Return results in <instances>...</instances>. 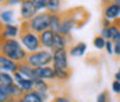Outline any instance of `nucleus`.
Returning a JSON list of instances; mask_svg holds the SVG:
<instances>
[{"instance_id":"1","label":"nucleus","mask_w":120,"mask_h":102,"mask_svg":"<svg viewBox=\"0 0 120 102\" xmlns=\"http://www.w3.org/2000/svg\"><path fill=\"white\" fill-rule=\"evenodd\" d=\"M1 53L7 57H10L11 60L17 62V63H22V62H27V57H28V52L25 50V48L21 45V42L15 38H8V39H4L3 41V49H1Z\"/></svg>"},{"instance_id":"2","label":"nucleus","mask_w":120,"mask_h":102,"mask_svg":"<svg viewBox=\"0 0 120 102\" xmlns=\"http://www.w3.org/2000/svg\"><path fill=\"white\" fill-rule=\"evenodd\" d=\"M20 42L21 45L25 48V50L28 53H34L42 49L41 46V41H39V34L31 31L28 28L27 21H22V24L20 25Z\"/></svg>"},{"instance_id":"3","label":"nucleus","mask_w":120,"mask_h":102,"mask_svg":"<svg viewBox=\"0 0 120 102\" xmlns=\"http://www.w3.org/2000/svg\"><path fill=\"white\" fill-rule=\"evenodd\" d=\"M27 63L34 68L49 66L50 63H53V52H50L49 49H41L38 52L30 53L27 57Z\"/></svg>"},{"instance_id":"4","label":"nucleus","mask_w":120,"mask_h":102,"mask_svg":"<svg viewBox=\"0 0 120 102\" xmlns=\"http://www.w3.org/2000/svg\"><path fill=\"white\" fill-rule=\"evenodd\" d=\"M49 21H50V13H38L32 20L27 21V24L31 31L41 34L49 30Z\"/></svg>"},{"instance_id":"5","label":"nucleus","mask_w":120,"mask_h":102,"mask_svg":"<svg viewBox=\"0 0 120 102\" xmlns=\"http://www.w3.org/2000/svg\"><path fill=\"white\" fill-rule=\"evenodd\" d=\"M75 11H77V10H71V11H67V14L61 15V25H60L59 34L67 36L73 30L77 28V24L81 25V21L77 18Z\"/></svg>"},{"instance_id":"6","label":"nucleus","mask_w":120,"mask_h":102,"mask_svg":"<svg viewBox=\"0 0 120 102\" xmlns=\"http://www.w3.org/2000/svg\"><path fill=\"white\" fill-rule=\"evenodd\" d=\"M53 68H68V50L66 48L53 50Z\"/></svg>"},{"instance_id":"7","label":"nucleus","mask_w":120,"mask_h":102,"mask_svg":"<svg viewBox=\"0 0 120 102\" xmlns=\"http://www.w3.org/2000/svg\"><path fill=\"white\" fill-rule=\"evenodd\" d=\"M38 14V10L35 8L34 3L31 0H22L20 4V18L22 21H30Z\"/></svg>"},{"instance_id":"8","label":"nucleus","mask_w":120,"mask_h":102,"mask_svg":"<svg viewBox=\"0 0 120 102\" xmlns=\"http://www.w3.org/2000/svg\"><path fill=\"white\" fill-rule=\"evenodd\" d=\"M56 73L53 66H43V67H35L34 68V76L32 80H55Z\"/></svg>"},{"instance_id":"9","label":"nucleus","mask_w":120,"mask_h":102,"mask_svg":"<svg viewBox=\"0 0 120 102\" xmlns=\"http://www.w3.org/2000/svg\"><path fill=\"white\" fill-rule=\"evenodd\" d=\"M103 17L110 20V21H115L120 17V4L116 3H108L103 6Z\"/></svg>"},{"instance_id":"10","label":"nucleus","mask_w":120,"mask_h":102,"mask_svg":"<svg viewBox=\"0 0 120 102\" xmlns=\"http://www.w3.org/2000/svg\"><path fill=\"white\" fill-rule=\"evenodd\" d=\"M18 70V63L11 60L10 57L4 56L3 53H0V71H6V73H15Z\"/></svg>"},{"instance_id":"11","label":"nucleus","mask_w":120,"mask_h":102,"mask_svg":"<svg viewBox=\"0 0 120 102\" xmlns=\"http://www.w3.org/2000/svg\"><path fill=\"white\" fill-rule=\"evenodd\" d=\"M53 38H55V32L52 30H46L43 32H41L39 34V41H41L42 49L53 50Z\"/></svg>"},{"instance_id":"12","label":"nucleus","mask_w":120,"mask_h":102,"mask_svg":"<svg viewBox=\"0 0 120 102\" xmlns=\"http://www.w3.org/2000/svg\"><path fill=\"white\" fill-rule=\"evenodd\" d=\"M15 36H20V25H15V24H4L3 25V31L0 32V38L3 41L8 39V38H15Z\"/></svg>"},{"instance_id":"13","label":"nucleus","mask_w":120,"mask_h":102,"mask_svg":"<svg viewBox=\"0 0 120 102\" xmlns=\"http://www.w3.org/2000/svg\"><path fill=\"white\" fill-rule=\"evenodd\" d=\"M0 88L10 97V98H21L22 95H24V92L21 91V88L14 83V84H8V85H6V84H0Z\"/></svg>"},{"instance_id":"14","label":"nucleus","mask_w":120,"mask_h":102,"mask_svg":"<svg viewBox=\"0 0 120 102\" xmlns=\"http://www.w3.org/2000/svg\"><path fill=\"white\" fill-rule=\"evenodd\" d=\"M21 98L25 102H45L48 99V94H42V92H38V91H31V92H25Z\"/></svg>"},{"instance_id":"15","label":"nucleus","mask_w":120,"mask_h":102,"mask_svg":"<svg viewBox=\"0 0 120 102\" xmlns=\"http://www.w3.org/2000/svg\"><path fill=\"white\" fill-rule=\"evenodd\" d=\"M87 52V43L85 42H78L77 45H74L70 50H68V55L73 56V57H82Z\"/></svg>"},{"instance_id":"16","label":"nucleus","mask_w":120,"mask_h":102,"mask_svg":"<svg viewBox=\"0 0 120 102\" xmlns=\"http://www.w3.org/2000/svg\"><path fill=\"white\" fill-rule=\"evenodd\" d=\"M60 25H61V14H59V13H50L49 30H52L56 34V32H59Z\"/></svg>"},{"instance_id":"17","label":"nucleus","mask_w":120,"mask_h":102,"mask_svg":"<svg viewBox=\"0 0 120 102\" xmlns=\"http://www.w3.org/2000/svg\"><path fill=\"white\" fill-rule=\"evenodd\" d=\"M67 46V36L66 35H61L59 32L55 34V38H53V50L55 49H63ZM52 50V52H53Z\"/></svg>"},{"instance_id":"18","label":"nucleus","mask_w":120,"mask_h":102,"mask_svg":"<svg viewBox=\"0 0 120 102\" xmlns=\"http://www.w3.org/2000/svg\"><path fill=\"white\" fill-rule=\"evenodd\" d=\"M34 83H35V80H31V78H24V80H20V81H17L15 84L21 88V91L25 94V92H31V91H34Z\"/></svg>"},{"instance_id":"19","label":"nucleus","mask_w":120,"mask_h":102,"mask_svg":"<svg viewBox=\"0 0 120 102\" xmlns=\"http://www.w3.org/2000/svg\"><path fill=\"white\" fill-rule=\"evenodd\" d=\"M0 23L4 25V24H13L14 23V11L11 8H7V10H3L0 13Z\"/></svg>"},{"instance_id":"20","label":"nucleus","mask_w":120,"mask_h":102,"mask_svg":"<svg viewBox=\"0 0 120 102\" xmlns=\"http://www.w3.org/2000/svg\"><path fill=\"white\" fill-rule=\"evenodd\" d=\"M18 71L21 74H24V77L31 78L32 80V76H34V67H31L27 62H22V63H18Z\"/></svg>"},{"instance_id":"21","label":"nucleus","mask_w":120,"mask_h":102,"mask_svg":"<svg viewBox=\"0 0 120 102\" xmlns=\"http://www.w3.org/2000/svg\"><path fill=\"white\" fill-rule=\"evenodd\" d=\"M34 91H38V92H42V94H48L49 92V84L46 83V80H35Z\"/></svg>"},{"instance_id":"22","label":"nucleus","mask_w":120,"mask_h":102,"mask_svg":"<svg viewBox=\"0 0 120 102\" xmlns=\"http://www.w3.org/2000/svg\"><path fill=\"white\" fill-rule=\"evenodd\" d=\"M15 80H14V76L11 73H6V71H0V84H14Z\"/></svg>"},{"instance_id":"23","label":"nucleus","mask_w":120,"mask_h":102,"mask_svg":"<svg viewBox=\"0 0 120 102\" xmlns=\"http://www.w3.org/2000/svg\"><path fill=\"white\" fill-rule=\"evenodd\" d=\"M61 6V0H48V13H57Z\"/></svg>"},{"instance_id":"24","label":"nucleus","mask_w":120,"mask_h":102,"mask_svg":"<svg viewBox=\"0 0 120 102\" xmlns=\"http://www.w3.org/2000/svg\"><path fill=\"white\" fill-rule=\"evenodd\" d=\"M55 73H56V78L57 80H63V81L68 80L70 74H71V71L68 68H55Z\"/></svg>"},{"instance_id":"25","label":"nucleus","mask_w":120,"mask_h":102,"mask_svg":"<svg viewBox=\"0 0 120 102\" xmlns=\"http://www.w3.org/2000/svg\"><path fill=\"white\" fill-rule=\"evenodd\" d=\"M105 45H106V39L103 36L98 35V36L94 38V46H95V49H105Z\"/></svg>"},{"instance_id":"26","label":"nucleus","mask_w":120,"mask_h":102,"mask_svg":"<svg viewBox=\"0 0 120 102\" xmlns=\"http://www.w3.org/2000/svg\"><path fill=\"white\" fill-rule=\"evenodd\" d=\"M35 6V8L38 11H42V10H46L48 7V0H31Z\"/></svg>"},{"instance_id":"27","label":"nucleus","mask_w":120,"mask_h":102,"mask_svg":"<svg viewBox=\"0 0 120 102\" xmlns=\"http://www.w3.org/2000/svg\"><path fill=\"white\" fill-rule=\"evenodd\" d=\"M96 102H110V95L108 91H102L98 94L96 97Z\"/></svg>"},{"instance_id":"28","label":"nucleus","mask_w":120,"mask_h":102,"mask_svg":"<svg viewBox=\"0 0 120 102\" xmlns=\"http://www.w3.org/2000/svg\"><path fill=\"white\" fill-rule=\"evenodd\" d=\"M105 49L108 52V55H115V43L112 41H106V45H105Z\"/></svg>"},{"instance_id":"29","label":"nucleus","mask_w":120,"mask_h":102,"mask_svg":"<svg viewBox=\"0 0 120 102\" xmlns=\"http://www.w3.org/2000/svg\"><path fill=\"white\" fill-rule=\"evenodd\" d=\"M112 91H113L115 94H117V95H120V81H117V80H115V81L112 83Z\"/></svg>"},{"instance_id":"30","label":"nucleus","mask_w":120,"mask_h":102,"mask_svg":"<svg viewBox=\"0 0 120 102\" xmlns=\"http://www.w3.org/2000/svg\"><path fill=\"white\" fill-rule=\"evenodd\" d=\"M8 99H10V97H8V95L1 90V88H0V102H7Z\"/></svg>"},{"instance_id":"31","label":"nucleus","mask_w":120,"mask_h":102,"mask_svg":"<svg viewBox=\"0 0 120 102\" xmlns=\"http://www.w3.org/2000/svg\"><path fill=\"white\" fill-rule=\"evenodd\" d=\"M52 102H73V101H70L68 98H66V97H61V95H60V97H55Z\"/></svg>"},{"instance_id":"32","label":"nucleus","mask_w":120,"mask_h":102,"mask_svg":"<svg viewBox=\"0 0 120 102\" xmlns=\"http://www.w3.org/2000/svg\"><path fill=\"white\" fill-rule=\"evenodd\" d=\"M112 24H113V23H112L110 20H108V18H105V17H103V20H102V27H105V28H109Z\"/></svg>"},{"instance_id":"33","label":"nucleus","mask_w":120,"mask_h":102,"mask_svg":"<svg viewBox=\"0 0 120 102\" xmlns=\"http://www.w3.org/2000/svg\"><path fill=\"white\" fill-rule=\"evenodd\" d=\"M22 0H7V4L8 6H15V4H21Z\"/></svg>"},{"instance_id":"34","label":"nucleus","mask_w":120,"mask_h":102,"mask_svg":"<svg viewBox=\"0 0 120 102\" xmlns=\"http://www.w3.org/2000/svg\"><path fill=\"white\" fill-rule=\"evenodd\" d=\"M115 55H116V56H119V57H120V42H117V43H115Z\"/></svg>"},{"instance_id":"35","label":"nucleus","mask_w":120,"mask_h":102,"mask_svg":"<svg viewBox=\"0 0 120 102\" xmlns=\"http://www.w3.org/2000/svg\"><path fill=\"white\" fill-rule=\"evenodd\" d=\"M112 42H113V43H117V42H120V31L115 35L113 38H112Z\"/></svg>"},{"instance_id":"36","label":"nucleus","mask_w":120,"mask_h":102,"mask_svg":"<svg viewBox=\"0 0 120 102\" xmlns=\"http://www.w3.org/2000/svg\"><path fill=\"white\" fill-rule=\"evenodd\" d=\"M115 80H117V81H120V68L116 71V74H115Z\"/></svg>"},{"instance_id":"37","label":"nucleus","mask_w":120,"mask_h":102,"mask_svg":"<svg viewBox=\"0 0 120 102\" xmlns=\"http://www.w3.org/2000/svg\"><path fill=\"white\" fill-rule=\"evenodd\" d=\"M7 102H18V98H10Z\"/></svg>"},{"instance_id":"38","label":"nucleus","mask_w":120,"mask_h":102,"mask_svg":"<svg viewBox=\"0 0 120 102\" xmlns=\"http://www.w3.org/2000/svg\"><path fill=\"white\" fill-rule=\"evenodd\" d=\"M1 49H3V39L0 38V53H1Z\"/></svg>"},{"instance_id":"39","label":"nucleus","mask_w":120,"mask_h":102,"mask_svg":"<svg viewBox=\"0 0 120 102\" xmlns=\"http://www.w3.org/2000/svg\"><path fill=\"white\" fill-rule=\"evenodd\" d=\"M109 1H112V3H116V4H120V0H109Z\"/></svg>"},{"instance_id":"40","label":"nucleus","mask_w":120,"mask_h":102,"mask_svg":"<svg viewBox=\"0 0 120 102\" xmlns=\"http://www.w3.org/2000/svg\"><path fill=\"white\" fill-rule=\"evenodd\" d=\"M4 3H7V0H0V4H4Z\"/></svg>"},{"instance_id":"41","label":"nucleus","mask_w":120,"mask_h":102,"mask_svg":"<svg viewBox=\"0 0 120 102\" xmlns=\"http://www.w3.org/2000/svg\"><path fill=\"white\" fill-rule=\"evenodd\" d=\"M18 102H25V101H24L22 98H18Z\"/></svg>"}]
</instances>
